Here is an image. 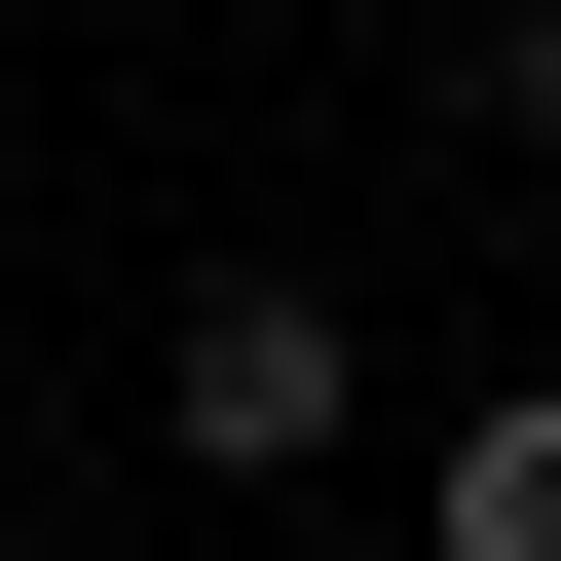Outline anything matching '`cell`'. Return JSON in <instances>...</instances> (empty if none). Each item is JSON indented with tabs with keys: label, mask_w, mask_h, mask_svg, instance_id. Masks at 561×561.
Segmentation results:
<instances>
[{
	"label": "cell",
	"mask_w": 561,
	"mask_h": 561,
	"mask_svg": "<svg viewBox=\"0 0 561 561\" xmlns=\"http://www.w3.org/2000/svg\"><path fill=\"white\" fill-rule=\"evenodd\" d=\"M150 449H187V486H337V449H375V300L187 262V300H150Z\"/></svg>",
	"instance_id": "cell-1"
},
{
	"label": "cell",
	"mask_w": 561,
	"mask_h": 561,
	"mask_svg": "<svg viewBox=\"0 0 561 561\" xmlns=\"http://www.w3.org/2000/svg\"><path fill=\"white\" fill-rule=\"evenodd\" d=\"M412 524H449V561H561V375H486V412L412 449Z\"/></svg>",
	"instance_id": "cell-2"
},
{
	"label": "cell",
	"mask_w": 561,
	"mask_h": 561,
	"mask_svg": "<svg viewBox=\"0 0 561 561\" xmlns=\"http://www.w3.org/2000/svg\"><path fill=\"white\" fill-rule=\"evenodd\" d=\"M449 113H486V150H561V0H449Z\"/></svg>",
	"instance_id": "cell-3"
}]
</instances>
